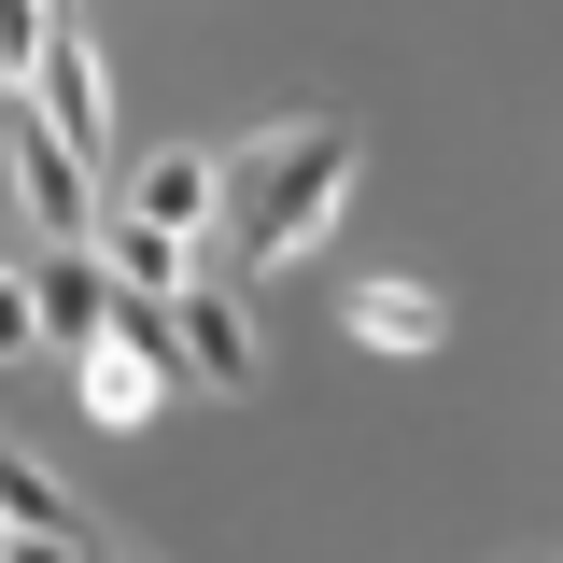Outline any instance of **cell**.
<instances>
[{"label":"cell","mask_w":563,"mask_h":563,"mask_svg":"<svg viewBox=\"0 0 563 563\" xmlns=\"http://www.w3.org/2000/svg\"><path fill=\"white\" fill-rule=\"evenodd\" d=\"M70 563H113V550H99V536H85V550H70Z\"/></svg>","instance_id":"cell-12"},{"label":"cell","mask_w":563,"mask_h":563,"mask_svg":"<svg viewBox=\"0 0 563 563\" xmlns=\"http://www.w3.org/2000/svg\"><path fill=\"white\" fill-rule=\"evenodd\" d=\"M29 310H43V339H57V352H85V339H99V310H113L99 254H85V240H70V254H43V268H29Z\"/></svg>","instance_id":"cell-6"},{"label":"cell","mask_w":563,"mask_h":563,"mask_svg":"<svg viewBox=\"0 0 563 563\" xmlns=\"http://www.w3.org/2000/svg\"><path fill=\"white\" fill-rule=\"evenodd\" d=\"M43 128H57L70 169H99V141H113V85H99V43L85 29H43V57H29V85H14Z\"/></svg>","instance_id":"cell-2"},{"label":"cell","mask_w":563,"mask_h":563,"mask_svg":"<svg viewBox=\"0 0 563 563\" xmlns=\"http://www.w3.org/2000/svg\"><path fill=\"white\" fill-rule=\"evenodd\" d=\"M29 57H43V14H29V0H0V99L29 85Z\"/></svg>","instance_id":"cell-10"},{"label":"cell","mask_w":563,"mask_h":563,"mask_svg":"<svg viewBox=\"0 0 563 563\" xmlns=\"http://www.w3.org/2000/svg\"><path fill=\"white\" fill-rule=\"evenodd\" d=\"M0 155H14V198H29V225H43V254H70V240L99 225V184L57 155V128H43V113H0Z\"/></svg>","instance_id":"cell-4"},{"label":"cell","mask_w":563,"mask_h":563,"mask_svg":"<svg viewBox=\"0 0 563 563\" xmlns=\"http://www.w3.org/2000/svg\"><path fill=\"white\" fill-rule=\"evenodd\" d=\"M352 198V128H282L254 155H211V211L240 225V254H310Z\"/></svg>","instance_id":"cell-1"},{"label":"cell","mask_w":563,"mask_h":563,"mask_svg":"<svg viewBox=\"0 0 563 563\" xmlns=\"http://www.w3.org/2000/svg\"><path fill=\"white\" fill-rule=\"evenodd\" d=\"M85 536H0V563H70Z\"/></svg>","instance_id":"cell-11"},{"label":"cell","mask_w":563,"mask_h":563,"mask_svg":"<svg viewBox=\"0 0 563 563\" xmlns=\"http://www.w3.org/2000/svg\"><path fill=\"white\" fill-rule=\"evenodd\" d=\"M0 536H85V521H70V493L43 465H0Z\"/></svg>","instance_id":"cell-8"},{"label":"cell","mask_w":563,"mask_h":563,"mask_svg":"<svg viewBox=\"0 0 563 563\" xmlns=\"http://www.w3.org/2000/svg\"><path fill=\"white\" fill-rule=\"evenodd\" d=\"M352 339L366 352H437L451 310H437V282H366V296H352Z\"/></svg>","instance_id":"cell-7"},{"label":"cell","mask_w":563,"mask_h":563,"mask_svg":"<svg viewBox=\"0 0 563 563\" xmlns=\"http://www.w3.org/2000/svg\"><path fill=\"white\" fill-rule=\"evenodd\" d=\"M43 352V310H29V268H0V366H29Z\"/></svg>","instance_id":"cell-9"},{"label":"cell","mask_w":563,"mask_h":563,"mask_svg":"<svg viewBox=\"0 0 563 563\" xmlns=\"http://www.w3.org/2000/svg\"><path fill=\"white\" fill-rule=\"evenodd\" d=\"M113 225H155V240H184V254H198V225H211V155H184V141H169V155H141Z\"/></svg>","instance_id":"cell-5"},{"label":"cell","mask_w":563,"mask_h":563,"mask_svg":"<svg viewBox=\"0 0 563 563\" xmlns=\"http://www.w3.org/2000/svg\"><path fill=\"white\" fill-rule=\"evenodd\" d=\"M155 324H169V380H198V395H254V310H240L225 282H184Z\"/></svg>","instance_id":"cell-3"}]
</instances>
